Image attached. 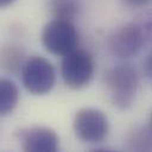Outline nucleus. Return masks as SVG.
I'll return each mask as SVG.
<instances>
[{"mask_svg": "<svg viewBox=\"0 0 152 152\" xmlns=\"http://www.w3.org/2000/svg\"><path fill=\"white\" fill-rule=\"evenodd\" d=\"M106 87L113 104L120 109L129 108L138 91V75L133 68L120 64L107 70L104 76Z\"/></svg>", "mask_w": 152, "mask_h": 152, "instance_id": "1", "label": "nucleus"}, {"mask_svg": "<svg viewBox=\"0 0 152 152\" xmlns=\"http://www.w3.org/2000/svg\"><path fill=\"white\" fill-rule=\"evenodd\" d=\"M94 74V61L91 55L83 49H74L63 55L61 62V75L71 89H81L86 87Z\"/></svg>", "mask_w": 152, "mask_h": 152, "instance_id": "2", "label": "nucleus"}, {"mask_svg": "<svg viewBox=\"0 0 152 152\" xmlns=\"http://www.w3.org/2000/svg\"><path fill=\"white\" fill-rule=\"evenodd\" d=\"M146 42H148L146 31L138 19L116 27L110 34L108 44L115 56L131 58L140 52Z\"/></svg>", "mask_w": 152, "mask_h": 152, "instance_id": "3", "label": "nucleus"}, {"mask_svg": "<svg viewBox=\"0 0 152 152\" xmlns=\"http://www.w3.org/2000/svg\"><path fill=\"white\" fill-rule=\"evenodd\" d=\"M42 44L52 55H65L74 50L78 42V33L71 23L65 19H52L43 27Z\"/></svg>", "mask_w": 152, "mask_h": 152, "instance_id": "4", "label": "nucleus"}, {"mask_svg": "<svg viewBox=\"0 0 152 152\" xmlns=\"http://www.w3.org/2000/svg\"><path fill=\"white\" fill-rule=\"evenodd\" d=\"M21 81L30 94L45 95L55 86L56 72L46 58L33 56L21 66Z\"/></svg>", "mask_w": 152, "mask_h": 152, "instance_id": "5", "label": "nucleus"}, {"mask_svg": "<svg viewBox=\"0 0 152 152\" xmlns=\"http://www.w3.org/2000/svg\"><path fill=\"white\" fill-rule=\"evenodd\" d=\"M74 132L86 142H101L108 134L109 124L106 114L96 108H82L76 112L72 121Z\"/></svg>", "mask_w": 152, "mask_h": 152, "instance_id": "6", "label": "nucleus"}, {"mask_svg": "<svg viewBox=\"0 0 152 152\" xmlns=\"http://www.w3.org/2000/svg\"><path fill=\"white\" fill-rule=\"evenodd\" d=\"M17 135L20 147L27 152H55L59 147L57 133L49 127H27L20 129Z\"/></svg>", "mask_w": 152, "mask_h": 152, "instance_id": "7", "label": "nucleus"}, {"mask_svg": "<svg viewBox=\"0 0 152 152\" xmlns=\"http://www.w3.org/2000/svg\"><path fill=\"white\" fill-rule=\"evenodd\" d=\"M19 100V90L17 84L8 78L0 81V114L8 115L17 107Z\"/></svg>", "mask_w": 152, "mask_h": 152, "instance_id": "8", "label": "nucleus"}, {"mask_svg": "<svg viewBox=\"0 0 152 152\" xmlns=\"http://www.w3.org/2000/svg\"><path fill=\"white\" fill-rule=\"evenodd\" d=\"M49 7L55 18L65 20L74 19L80 10L77 0H51Z\"/></svg>", "mask_w": 152, "mask_h": 152, "instance_id": "9", "label": "nucleus"}, {"mask_svg": "<svg viewBox=\"0 0 152 152\" xmlns=\"http://www.w3.org/2000/svg\"><path fill=\"white\" fill-rule=\"evenodd\" d=\"M128 147L137 151H152V131L151 128L134 129L127 139Z\"/></svg>", "mask_w": 152, "mask_h": 152, "instance_id": "10", "label": "nucleus"}, {"mask_svg": "<svg viewBox=\"0 0 152 152\" xmlns=\"http://www.w3.org/2000/svg\"><path fill=\"white\" fill-rule=\"evenodd\" d=\"M23 50L17 46H7L1 51V64L8 71L15 72L20 65L23 66Z\"/></svg>", "mask_w": 152, "mask_h": 152, "instance_id": "11", "label": "nucleus"}, {"mask_svg": "<svg viewBox=\"0 0 152 152\" xmlns=\"http://www.w3.org/2000/svg\"><path fill=\"white\" fill-rule=\"evenodd\" d=\"M122 1L132 7H145L152 2V0H122Z\"/></svg>", "mask_w": 152, "mask_h": 152, "instance_id": "12", "label": "nucleus"}, {"mask_svg": "<svg viewBox=\"0 0 152 152\" xmlns=\"http://www.w3.org/2000/svg\"><path fill=\"white\" fill-rule=\"evenodd\" d=\"M145 72L147 77L152 81V52L148 55V57L145 61Z\"/></svg>", "mask_w": 152, "mask_h": 152, "instance_id": "13", "label": "nucleus"}, {"mask_svg": "<svg viewBox=\"0 0 152 152\" xmlns=\"http://www.w3.org/2000/svg\"><path fill=\"white\" fill-rule=\"evenodd\" d=\"M15 0H0V5H1V7H6V6H8V5H11L12 2H14Z\"/></svg>", "mask_w": 152, "mask_h": 152, "instance_id": "14", "label": "nucleus"}, {"mask_svg": "<svg viewBox=\"0 0 152 152\" xmlns=\"http://www.w3.org/2000/svg\"><path fill=\"white\" fill-rule=\"evenodd\" d=\"M148 127L151 128V131H152V113H151V115H150V121H148Z\"/></svg>", "mask_w": 152, "mask_h": 152, "instance_id": "15", "label": "nucleus"}]
</instances>
